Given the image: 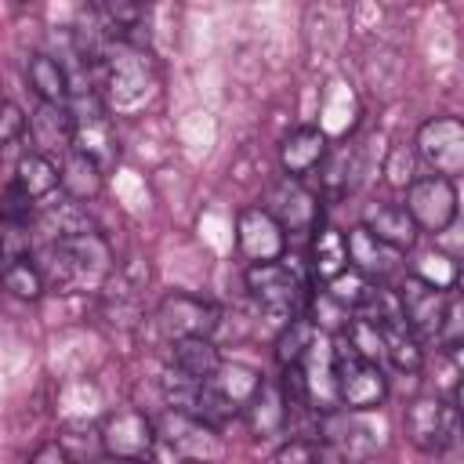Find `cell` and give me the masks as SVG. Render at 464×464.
<instances>
[{"mask_svg":"<svg viewBox=\"0 0 464 464\" xmlns=\"http://www.w3.org/2000/svg\"><path fill=\"white\" fill-rule=\"evenodd\" d=\"M268 210H272V214L283 221V228L294 232V236L319 228V199H315V192H308V188L301 185V178H294V174H286L283 181L272 185V192H268Z\"/></svg>","mask_w":464,"mask_h":464,"instance_id":"obj_12","label":"cell"},{"mask_svg":"<svg viewBox=\"0 0 464 464\" xmlns=\"http://www.w3.org/2000/svg\"><path fill=\"white\" fill-rule=\"evenodd\" d=\"M453 355H457V362L464 366V344H460V348H453Z\"/></svg>","mask_w":464,"mask_h":464,"instance_id":"obj_41","label":"cell"},{"mask_svg":"<svg viewBox=\"0 0 464 464\" xmlns=\"http://www.w3.org/2000/svg\"><path fill=\"white\" fill-rule=\"evenodd\" d=\"M98 442L109 457H123V460H141L156 453L160 442V428L141 413V410H112L102 428H98Z\"/></svg>","mask_w":464,"mask_h":464,"instance_id":"obj_8","label":"cell"},{"mask_svg":"<svg viewBox=\"0 0 464 464\" xmlns=\"http://www.w3.org/2000/svg\"><path fill=\"white\" fill-rule=\"evenodd\" d=\"M210 381H214V384H218V388H221V392H225V395L243 410V406L250 402V395L261 388V381H265V377H261L257 370L243 366V362H221V370H218Z\"/></svg>","mask_w":464,"mask_h":464,"instance_id":"obj_29","label":"cell"},{"mask_svg":"<svg viewBox=\"0 0 464 464\" xmlns=\"http://www.w3.org/2000/svg\"><path fill=\"white\" fill-rule=\"evenodd\" d=\"M381 334H384V359H388L399 373H417V370L424 366L420 337H417V330L406 323V315H395V319L381 323Z\"/></svg>","mask_w":464,"mask_h":464,"instance_id":"obj_21","label":"cell"},{"mask_svg":"<svg viewBox=\"0 0 464 464\" xmlns=\"http://www.w3.org/2000/svg\"><path fill=\"white\" fill-rule=\"evenodd\" d=\"M348 257H352L355 268H362V272H366L370 279H377V283H384L388 276L399 272V250L388 246L384 239H377L366 225H355V228L348 232Z\"/></svg>","mask_w":464,"mask_h":464,"instance_id":"obj_15","label":"cell"},{"mask_svg":"<svg viewBox=\"0 0 464 464\" xmlns=\"http://www.w3.org/2000/svg\"><path fill=\"white\" fill-rule=\"evenodd\" d=\"M4 221H11V225H29V221H36V199H33L18 181H11V185L4 188Z\"/></svg>","mask_w":464,"mask_h":464,"instance_id":"obj_34","label":"cell"},{"mask_svg":"<svg viewBox=\"0 0 464 464\" xmlns=\"http://www.w3.org/2000/svg\"><path fill=\"white\" fill-rule=\"evenodd\" d=\"M395 294H399L402 315H406V323L417 330V337H420V341H424V337H435L439 326H442V319H446V304H450L446 290L435 286V283H428V279H420L417 272H406V279L399 283Z\"/></svg>","mask_w":464,"mask_h":464,"instance_id":"obj_11","label":"cell"},{"mask_svg":"<svg viewBox=\"0 0 464 464\" xmlns=\"http://www.w3.org/2000/svg\"><path fill=\"white\" fill-rule=\"evenodd\" d=\"M453 402H457V410L464 413V377L457 381V392H453Z\"/></svg>","mask_w":464,"mask_h":464,"instance_id":"obj_39","label":"cell"},{"mask_svg":"<svg viewBox=\"0 0 464 464\" xmlns=\"http://www.w3.org/2000/svg\"><path fill=\"white\" fill-rule=\"evenodd\" d=\"M236 243L246 261H279L286 254V228L268 207H246L236 218Z\"/></svg>","mask_w":464,"mask_h":464,"instance_id":"obj_10","label":"cell"},{"mask_svg":"<svg viewBox=\"0 0 464 464\" xmlns=\"http://www.w3.org/2000/svg\"><path fill=\"white\" fill-rule=\"evenodd\" d=\"M25 127H29V123H25V116H22V109H18L14 102H7V105H4V145L11 149V145L18 141V134H22Z\"/></svg>","mask_w":464,"mask_h":464,"instance_id":"obj_37","label":"cell"},{"mask_svg":"<svg viewBox=\"0 0 464 464\" xmlns=\"http://www.w3.org/2000/svg\"><path fill=\"white\" fill-rule=\"evenodd\" d=\"M246 290L276 323H290L304 301V279L290 261H254L246 268Z\"/></svg>","mask_w":464,"mask_h":464,"instance_id":"obj_3","label":"cell"},{"mask_svg":"<svg viewBox=\"0 0 464 464\" xmlns=\"http://www.w3.org/2000/svg\"><path fill=\"white\" fill-rule=\"evenodd\" d=\"M460 417L464 413L457 410V402H446L439 395H417L402 413V428L420 453H442L460 439Z\"/></svg>","mask_w":464,"mask_h":464,"instance_id":"obj_4","label":"cell"},{"mask_svg":"<svg viewBox=\"0 0 464 464\" xmlns=\"http://www.w3.org/2000/svg\"><path fill=\"white\" fill-rule=\"evenodd\" d=\"M33 464H62V460H69V450L54 439V442H47V446H40L33 457H29Z\"/></svg>","mask_w":464,"mask_h":464,"instance_id":"obj_38","label":"cell"},{"mask_svg":"<svg viewBox=\"0 0 464 464\" xmlns=\"http://www.w3.org/2000/svg\"><path fill=\"white\" fill-rule=\"evenodd\" d=\"M413 167H417V145H395L388 152V163H384V181L392 188H410L413 185Z\"/></svg>","mask_w":464,"mask_h":464,"instance_id":"obj_33","label":"cell"},{"mask_svg":"<svg viewBox=\"0 0 464 464\" xmlns=\"http://www.w3.org/2000/svg\"><path fill=\"white\" fill-rule=\"evenodd\" d=\"M33 261L54 290H102L112 276V246L98 228L72 239H44Z\"/></svg>","mask_w":464,"mask_h":464,"instance_id":"obj_1","label":"cell"},{"mask_svg":"<svg viewBox=\"0 0 464 464\" xmlns=\"http://www.w3.org/2000/svg\"><path fill=\"white\" fill-rule=\"evenodd\" d=\"M373 286H377V283H373L362 268L348 265L344 272H337L334 279H326V297H330L337 308H344V312H359V308L366 304V297H370Z\"/></svg>","mask_w":464,"mask_h":464,"instance_id":"obj_27","label":"cell"},{"mask_svg":"<svg viewBox=\"0 0 464 464\" xmlns=\"http://www.w3.org/2000/svg\"><path fill=\"white\" fill-rule=\"evenodd\" d=\"M36 228L44 232V239H72V236H83V232H94V218L87 214V207L72 196H62L58 203H47L40 214H36Z\"/></svg>","mask_w":464,"mask_h":464,"instance_id":"obj_19","label":"cell"},{"mask_svg":"<svg viewBox=\"0 0 464 464\" xmlns=\"http://www.w3.org/2000/svg\"><path fill=\"white\" fill-rule=\"evenodd\" d=\"M413 272H417L420 279H428V283L442 286V290H450V286L457 283V261H453V257H446L442 250H424V254L417 257Z\"/></svg>","mask_w":464,"mask_h":464,"instance_id":"obj_32","label":"cell"},{"mask_svg":"<svg viewBox=\"0 0 464 464\" xmlns=\"http://www.w3.org/2000/svg\"><path fill=\"white\" fill-rule=\"evenodd\" d=\"M330 450L326 446H319V439H312V435H297V439H290V442H283L279 450H276V460H319V457H326Z\"/></svg>","mask_w":464,"mask_h":464,"instance_id":"obj_36","label":"cell"},{"mask_svg":"<svg viewBox=\"0 0 464 464\" xmlns=\"http://www.w3.org/2000/svg\"><path fill=\"white\" fill-rule=\"evenodd\" d=\"M344 337L352 341V348H355L359 355H366V359H373V362L384 359V334H381V326H377L373 319H366V315L355 312V319H348Z\"/></svg>","mask_w":464,"mask_h":464,"instance_id":"obj_31","label":"cell"},{"mask_svg":"<svg viewBox=\"0 0 464 464\" xmlns=\"http://www.w3.org/2000/svg\"><path fill=\"white\" fill-rule=\"evenodd\" d=\"M170 344H174L170 366H178L181 373H188L196 381H210L221 370V352L210 337H178Z\"/></svg>","mask_w":464,"mask_h":464,"instance_id":"obj_22","label":"cell"},{"mask_svg":"<svg viewBox=\"0 0 464 464\" xmlns=\"http://www.w3.org/2000/svg\"><path fill=\"white\" fill-rule=\"evenodd\" d=\"M156 428H160V439H167L174 446V453H181V457H221L218 428L203 424L199 417H192L185 410L170 406V413Z\"/></svg>","mask_w":464,"mask_h":464,"instance_id":"obj_13","label":"cell"},{"mask_svg":"<svg viewBox=\"0 0 464 464\" xmlns=\"http://www.w3.org/2000/svg\"><path fill=\"white\" fill-rule=\"evenodd\" d=\"M326 134L319 130V127H312V123H304V127H294L286 138H283V145H279V163H283V170L286 174H294V178H304V174H312L323 160H326Z\"/></svg>","mask_w":464,"mask_h":464,"instance_id":"obj_16","label":"cell"},{"mask_svg":"<svg viewBox=\"0 0 464 464\" xmlns=\"http://www.w3.org/2000/svg\"><path fill=\"white\" fill-rule=\"evenodd\" d=\"M377 239H384L388 246H395L399 254H406V250H413V243H417V221H413V214L406 210V203H377V207H370L366 210V221H362Z\"/></svg>","mask_w":464,"mask_h":464,"instance_id":"obj_17","label":"cell"},{"mask_svg":"<svg viewBox=\"0 0 464 464\" xmlns=\"http://www.w3.org/2000/svg\"><path fill=\"white\" fill-rule=\"evenodd\" d=\"M11 181H18L33 199H40V196H51L62 185V167H54L47 152H25L14 163V178Z\"/></svg>","mask_w":464,"mask_h":464,"instance_id":"obj_26","label":"cell"},{"mask_svg":"<svg viewBox=\"0 0 464 464\" xmlns=\"http://www.w3.org/2000/svg\"><path fill=\"white\" fill-rule=\"evenodd\" d=\"M453 286H457V294L464 297V265H457V283H453Z\"/></svg>","mask_w":464,"mask_h":464,"instance_id":"obj_40","label":"cell"},{"mask_svg":"<svg viewBox=\"0 0 464 464\" xmlns=\"http://www.w3.org/2000/svg\"><path fill=\"white\" fill-rule=\"evenodd\" d=\"M4 286L18 297V301H36L44 290H47V279L40 272V265L29 257H18V261H4Z\"/></svg>","mask_w":464,"mask_h":464,"instance_id":"obj_28","label":"cell"},{"mask_svg":"<svg viewBox=\"0 0 464 464\" xmlns=\"http://www.w3.org/2000/svg\"><path fill=\"white\" fill-rule=\"evenodd\" d=\"M406 210L413 214L420 232H446L457 218V188L453 178L446 174H428V178H413V185L406 188Z\"/></svg>","mask_w":464,"mask_h":464,"instance_id":"obj_6","label":"cell"},{"mask_svg":"<svg viewBox=\"0 0 464 464\" xmlns=\"http://www.w3.org/2000/svg\"><path fill=\"white\" fill-rule=\"evenodd\" d=\"M33 138L40 149L47 152H69L72 149V134H76V116L69 105H58V102H40L33 120Z\"/></svg>","mask_w":464,"mask_h":464,"instance_id":"obj_18","label":"cell"},{"mask_svg":"<svg viewBox=\"0 0 464 464\" xmlns=\"http://www.w3.org/2000/svg\"><path fill=\"white\" fill-rule=\"evenodd\" d=\"M417 156L446 178L464 174V120L457 116H431L417 130Z\"/></svg>","mask_w":464,"mask_h":464,"instance_id":"obj_9","label":"cell"},{"mask_svg":"<svg viewBox=\"0 0 464 464\" xmlns=\"http://www.w3.org/2000/svg\"><path fill=\"white\" fill-rule=\"evenodd\" d=\"M102 181H105V170L87 152H80V149L62 152V188H65V196L87 203L102 192Z\"/></svg>","mask_w":464,"mask_h":464,"instance_id":"obj_23","label":"cell"},{"mask_svg":"<svg viewBox=\"0 0 464 464\" xmlns=\"http://www.w3.org/2000/svg\"><path fill=\"white\" fill-rule=\"evenodd\" d=\"M98 83H102V94H105V105L109 109H138L152 87H156V69L145 54V47H134V44H123L116 40L105 65L98 69Z\"/></svg>","mask_w":464,"mask_h":464,"instance_id":"obj_2","label":"cell"},{"mask_svg":"<svg viewBox=\"0 0 464 464\" xmlns=\"http://www.w3.org/2000/svg\"><path fill=\"white\" fill-rule=\"evenodd\" d=\"M315 334H319V326H315L312 319L294 315L290 323H283V334H279V341H276V359H279V366L301 362L304 352H308V344L315 341Z\"/></svg>","mask_w":464,"mask_h":464,"instance_id":"obj_30","label":"cell"},{"mask_svg":"<svg viewBox=\"0 0 464 464\" xmlns=\"http://www.w3.org/2000/svg\"><path fill=\"white\" fill-rule=\"evenodd\" d=\"M334 344H337V399L355 413L377 410L388 395V381H384L381 366L373 359L359 355L348 337H337Z\"/></svg>","mask_w":464,"mask_h":464,"instance_id":"obj_5","label":"cell"},{"mask_svg":"<svg viewBox=\"0 0 464 464\" xmlns=\"http://www.w3.org/2000/svg\"><path fill=\"white\" fill-rule=\"evenodd\" d=\"M352 265L348 257V236L330 228V225H319L315 228V243H312V272L315 279H334L337 272H344Z\"/></svg>","mask_w":464,"mask_h":464,"instance_id":"obj_25","label":"cell"},{"mask_svg":"<svg viewBox=\"0 0 464 464\" xmlns=\"http://www.w3.org/2000/svg\"><path fill=\"white\" fill-rule=\"evenodd\" d=\"M25 80H29V87H33V94H36L40 102L69 105V98H72V76H69V69H65L58 58H51V54H29V62H25Z\"/></svg>","mask_w":464,"mask_h":464,"instance_id":"obj_20","label":"cell"},{"mask_svg":"<svg viewBox=\"0 0 464 464\" xmlns=\"http://www.w3.org/2000/svg\"><path fill=\"white\" fill-rule=\"evenodd\" d=\"M439 341H442L450 352L464 344V297H460V294L450 297V304H446V319H442V326H439Z\"/></svg>","mask_w":464,"mask_h":464,"instance_id":"obj_35","label":"cell"},{"mask_svg":"<svg viewBox=\"0 0 464 464\" xmlns=\"http://www.w3.org/2000/svg\"><path fill=\"white\" fill-rule=\"evenodd\" d=\"M156 326L167 341L178 337H210L221 326V308L196 294H167L156 308Z\"/></svg>","mask_w":464,"mask_h":464,"instance_id":"obj_7","label":"cell"},{"mask_svg":"<svg viewBox=\"0 0 464 464\" xmlns=\"http://www.w3.org/2000/svg\"><path fill=\"white\" fill-rule=\"evenodd\" d=\"M243 417H246L254 439H276V435H283L290 428V406H286L283 384L261 381V388L243 406Z\"/></svg>","mask_w":464,"mask_h":464,"instance_id":"obj_14","label":"cell"},{"mask_svg":"<svg viewBox=\"0 0 464 464\" xmlns=\"http://www.w3.org/2000/svg\"><path fill=\"white\" fill-rule=\"evenodd\" d=\"M105 18L112 22L116 36L123 44L145 47L149 40V0H102Z\"/></svg>","mask_w":464,"mask_h":464,"instance_id":"obj_24","label":"cell"}]
</instances>
